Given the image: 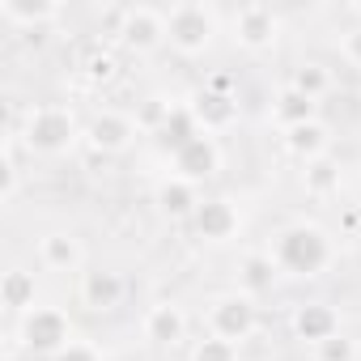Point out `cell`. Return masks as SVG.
<instances>
[{"mask_svg":"<svg viewBox=\"0 0 361 361\" xmlns=\"http://www.w3.org/2000/svg\"><path fill=\"white\" fill-rule=\"evenodd\" d=\"M272 259L285 276H302V281H314L331 268L336 259V243L323 226L314 221H293L285 226L276 238H272Z\"/></svg>","mask_w":361,"mask_h":361,"instance_id":"1","label":"cell"},{"mask_svg":"<svg viewBox=\"0 0 361 361\" xmlns=\"http://www.w3.org/2000/svg\"><path fill=\"white\" fill-rule=\"evenodd\" d=\"M13 136H18L30 153H39V157H60V153H68V149L77 145V136H85V132L77 128V115H73L68 106L47 102V106L26 111V119H22V128H18Z\"/></svg>","mask_w":361,"mask_h":361,"instance_id":"2","label":"cell"},{"mask_svg":"<svg viewBox=\"0 0 361 361\" xmlns=\"http://www.w3.org/2000/svg\"><path fill=\"white\" fill-rule=\"evenodd\" d=\"M221 35V18L213 5H200V0H183V5H170L166 9V43L178 56H204L213 47V39Z\"/></svg>","mask_w":361,"mask_h":361,"instance_id":"3","label":"cell"},{"mask_svg":"<svg viewBox=\"0 0 361 361\" xmlns=\"http://www.w3.org/2000/svg\"><path fill=\"white\" fill-rule=\"evenodd\" d=\"M18 336H22V344H26L30 353H39V357H60V353L73 344V323H68V314H64L60 306H35V310L22 314Z\"/></svg>","mask_w":361,"mask_h":361,"instance_id":"4","label":"cell"},{"mask_svg":"<svg viewBox=\"0 0 361 361\" xmlns=\"http://www.w3.org/2000/svg\"><path fill=\"white\" fill-rule=\"evenodd\" d=\"M230 39L243 47V51H268L276 47L281 39V13L272 5H264V0H247V5H238L230 13Z\"/></svg>","mask_w":361,"mask_h":361,"instance_id":"5","label":"cell"},{"mask_svg":"<svg viewBox=\"0 0 361 361\" xmlns=\"http://www.w3.org/2000/svg\"><path fill=\"white\" fill-rule=\"evenodd\" d=\"M255 327H259V306L251 293H221L209 302V336L243 344L255 336Z\"/></svg>","mask_w":361,"mask_h":361,"instance_id":"6","label":"cell"},{"mask_svg":"<svg viewBox=\"0 0 361 361\" xmlns=\"http://www.w3.org/2000/svg\"><path fill=\"white\" fill-rule=\"evenodd\" d=\"M136 136H140V123H136V115H128V111H98V115L85 123V145H90L94 153H106V157L128 153Z\"/></svg>","mask_w":361,"mask_h":361,"instance_id":"7","label":"cell"},{"mask_svg":"<svg viewBox=\"0 0 361 361\" xmlns=\"http://www.w3.org/2000/svg\"><path fill=\"white\" fill-rule=\"evenodd\" d=\"M119 43L136 56H149L166 43V9L153 5H128L123 26H119Z\"/></svg>","mask_w":361,"mask_h":361,"instance_id":"8","label":"cell"},{"mask_svg":"<svg viewBox=\"0 0 361 361\" xmlns=\"http://www.w3.org/2000/svg\"><path fill=\"white\" fill-rule=\"evenodd\" d=\"M170 161H174V174H178V178H188V183L200 188L204 178H213V174L221 170V145H217L209 132H200L192 145H183Z\"/></svg>","mask_w":361,"mask_h":361,"instance_id":"9","label":"cell"},{"mask_svg":"<svg viewBox=\"0 0 361 361\" xmlns=\"http://www.w3.org/2000/svg\"><path fill=\"white\" fill-rule=\"evenodd\" d=\"M188 106L196 111V119H200V128H204L209 136H213V132H230V128L238 123V115H243L238 98H234V94H226V90H213V85L196 90Z\"/></svg>","mask_w":361,"mask_h":361,"instance_id":"10","label":"cell"},{"mask_svg":"<svg viewBox=\"0 0 361 361\" xmlns=\"http://www.w3.org/2000/svg\"><path fill=\"white\" fill-rule=\"evenodd\" d=\"M192 226H196V234H200L204 243H230V238L238 234V226H243V213L234 209V200L209 196V200H200Z\"/></svg>","mask_w":361,"mask_h":361,"instance_id":"11","label":"cell"},{"mask_svg":"<svg viewBox=\"0 0 361 361\" xmlns=\"http://www.w3.org/2000/svg\"><path fill=\"white\" fill-rule=\"evenodd\" d=\"M140 331H145V340L153 348H174V344H183V336H188V314H183L178 302H157V306L145 310Z\"/></svg>","mask_w":361,"mask_h":361,"instance_id":"12","label":"cell"},{"mask_svg":"<svg viewBox=\"0 0 361 361\" xmlns=\"http://www.w3.org/2000/svg\"><path fill=\"white\" fill-rule=\"evenodd\" d=\"M77 293H81V302H85L90 310L106 314V310H115V306L123 302V293H128V281H123L119 272H111V268H85V272H81V285H77Z\"/></svg>","mask_w":361,"mask_h":361,"instance_id":"13","label":"cell"},{"mask_svg":"<svg viewBox=\"0 0 361 361\" xmlns=\"http://www.w3.org/2000/svg\"><path fill=\"white\" fill-rule=\"evenodd\" d=\"M289 327H293V336H298L302 344L314 348V344L340 336V314H336V306H327V302H302V306L293 310Z\"/></svg>","mask_w":361,"mask_h":361,"instance_id":"14","label":"cell"},{"mask_svg":"<svg viewBox=\"0 0 361 361\" xmlns=\"http://www.w3.org/2000/svg\"><path fill=\"white\" fill-rule=\"evenodd\" d=\"M39 264H43L47 272H81V264H85V247H81L77 234H68V230H51V234L39 238Z\"/></svg>","mask_w":361,"mask_h":361,"instance_id":"15","label":"cell"},{"mask_svg":"<svg viewBox=\"0 0 361 361\" xmlns=\"http://www.w3.org/2000/svg\"><path fill=\"white\" fill-rule=\"evenodd\" d=\"M196 209H200V188L196 183H188V178H178V174L157 183V213L161 217L183 221V217H196Z\"/></svg>","mask_w":361,"mask_h":361,"instance_id":"16","label":"cell"},{"mask_svg":"<svg viewBox=\"0 0 361 361\" xmlns=\"http://www.w3.org/2000/svg\"><path fill=\"white\" fill-rule=\"evenodd\" d=\"M64 9L56 5V0H0V18H5L9 26H22V30H35L43 35Z\"/></svg>","mask_w":361,"mask_h":361,"instance_id":"17","label":"cell"},{"mask_svg":"<svg viewBox=\"0 0 361 361\" xmlns=\"http://www.w3.org/2000/svg\"><path fill=\"white\" fill-rule=\"evenodd\" d=\"M285 149L306 166V161H314V157H327V149H331V128L323 123V119H310V123H302V128H289L285 132Z\"/></svg>","mask_w":361,"mask_h":361,"instance_id":"18","label":"cell"},{"mask_svg":"<svg viewBox=\"0 0 361 361\" xmlns=\"http://www.w3.org/2000/svg\"><path fill=\"white\" fill-rule=\"evenodd\" d=\"M204 128H200V119H196V111L188 106V102H174V111H170V119L161 123V132H157V145L174 157L183 145H192L196 136H200Z\"/></svg>","mask_w":361,"mask_h":361,"instance_id":"19","label":"cell"},{"mask_svg":"<svg viewBox=\"0 0 361 361\" xmlns=\"http://www.w3.org/2000/svg\"><path fill=\"white\" fill-rule=\"evenodd\" d=\"M310 119H319V102H310V98L298 94L293 85H285V90L272 98V123H276L281 132L302 128V123H310Z\"/></svg>","mask_w":361,"mask_h":361,"instance_id":"20","label":"cell"},{"mask_svg":"<svg viewBox=\"0 0 361 361\" xmlns=\"http://www.w3.org/2000/svg\"><path fill=\"white\" fill-rule=\"evenodd\" d=\"M35 272L26 268H9L5 276H0V306H5L9 314H26L35 310Z\"/></svg>","mask_w":361,"mask_h":361,"instance_id":"21","label":"cell"},{"mask_svg":"<svg viewBox=\"0 0 361 361\" xmlns=\"http://www.w3.org/2000/svg\"><path fill=\"white\" fill-rule=\"evenodd\" d=\"M302 188H306V196H314V200L336 196V192H340V161H336V157H314V161H306Z\"/></svg>","mask_w":361,"mask_h":361,"instance_id":"22","label":"cell"},{"mask_svg":"<svg viewBox=\"0 0 361 361\" xmlns=\"http://www.w3.org/2000/svg\"><path fill=\"white\" fill-rule=\"evenodd\" d=\"M298 94H306L310 102H319V98H327L331 94V68L327 64H319V60H302L298 68H293V81H289Z\"/></svg>","mask_w":361,"mask_h":361,"instance_id":"23","label":"cell"},{"mask_svg":"<svg viewBox=\"0 0 361 361\" xmlns=\"http://www.w3.org/2000/svg\"><path fill=\"white\" fill-rule=\"evenodd\" d=\"M238 272H243V289H247V293H264V289H272V281L281 276L272 251H251Z\"/></svg>","mask_w":361,"mask_h":361,"instance_id":"24","label":"cell"},{"mask_svg":"<svg viewBox=\"0 0 361 361\" xmlns=\"http://www.w3.org/2000/svg\"><path fill=\"white\" fill-rule=\"evenodd\" d=\"M22 188V170H18V136H5L0 145V204H13Z\"/></svg>","mask_w":361,"mask_h":361,"instance_id":"25","label":"cell"},{"mask_svg":"<svg viewBox=\"0 0 361 361\" xmlns=\"http://www.w3.org/2000/svg\"><path fill=\"white\" fill-rule=\"evenodd\" d=\"M115 77H119V60H115V51L98 47V51L85 56V81H90V85H111Z\"/></svg>","mask_w":361,"mask_h":361,"instance_id":"26","label":"cell"},{"mask_svg":"<svg viewBox=\"0 0 361 361\" xmlns=\"http://www.w3.org/2000/svg\"><path fill=\"white\" fill-rule=\"evenodd\" d=\"M314 361H361V348H357V340L353 336H331V340H323V344H314Z\"/></svg>","mask_w":361,"mask_h":361,"instance_id":"27","label":"cell"},{"mask_svg":"<svg viewBox=\"0 0 361 361\" xmlns=\"http://www.w3.org/2000/svg\"><path fill=\"white\" fill-rule=\"evenodd\" d=\"M192 361H238V344H230L221 336H204V340H196Z\"/></svg>","mask_w":361,"mask_h":361,"instance_id":"28","label":"cell"},{"mask_svg":"<svg viewBox=\"0 0 361 361\" xmlns=\"http://www.w3.org/2000/svg\"><path fill=\"white\" fill-rule=\"evenodd\" d=\"M170 111H174V102H166V98H145V106L136 111V123H140V132H161V123L170 119Z\"/></svg>","mask_w":361,"mask_h":361,"instance_id":"29","label":"cell"},{"mask_svg":"<svg viewBox=\"0 0 361 361\" xmlns=\"http://www.w3.org/2000/svg\"><path fill=\"white\" fill-rule=\"evenodd\" d=\"M51 361H102V353H98V344H90V340H73L60 357H51Z\"/></svg>","mask_w":361,"mask_h":361,"instance_id":"30","label":"cell"},{"mask_svg":"<svg viewBox=\"0 0 361 361\" xmlns=\"http://www.w3.org/2000/svg\"><path fill=\"white\" fill-rule=\"evenodd\" d=\"M340 56L361 73V26H353L348 35H344V43H340Z\"/></svg>","mask_w":361,"mask_h":361,"instance_id":"31","label":"cell"}]
</instances>
